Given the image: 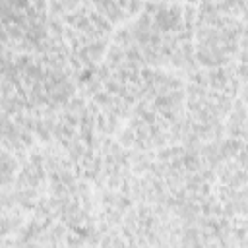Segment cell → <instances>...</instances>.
Segmentation results:
<instances>
[{
	"instance_id": "4",
	"label": "cell",
	"mask_w": 248,
	"mask_h": 248,
	"mask_svg": "<svg viewBox=\"0 0 248 248\" xmlns=\"http://www.w3.org/2000/svg\"><path fill=\"white\" fill-rule=\"evenodd\" d=\"M16 170H17V161L6 149L2 153V182H4V190H8L12 182H16Z\"/></svg>"
},
{
	"instance_id": "6",
	"label": "cell",
	"mask_w": 248,
	"mask_h": 248,
	"mask_svg": "<svg viewBox=\"0 0 248 248\" xmlns=\"http://www.w3.org/2000/svg\"><path fill=\"white\" fill-rule=\"evenodd\" d=\"M203 2H209V4H215V2H221V0H203Z\"/></svg>"
},
{
	"instance_id": "5",
	"label": "cell",
	"mask_w": 248,
	"mask_h": 248,
	"mask_svg": "<svg viewBox=\"0 0 248 248\" xmlns=\"http://www.w3.org/2000/svg\"><path fill=\"white\" fill-rule=\"evenodd\" d=\"M240 62H238V68H236V74L242 78V79H248V27L242 29V35H240Z\"/></svg>"
},
{
	"instance_id": "3",
	"label": "cell",
	"mask_w": 248,
	"mask_h": 248,
	"mask_svg": "<svg viewBox=\"0 0 248 248\" xmlns=\"http://www.w3.org/2000/svg\"><path fill=\"white\" fill-rule=\"evenodd\" d=\"M227 134L229 138L248 141V110L244 108L242 103H236L234 108L231 110L227 120Z\"/></svg>"
},
{
	"instance_id": "1",
	"label": "cell",
	"mask_w": 248,
	"mask_h": 248,
	"mask_svg": "<svg viewBox=\"0 0 248 248\" xmlns=\"http://www.w3.org/2000/svg\"><path fill=\"white\" fill-rule=\"evenodd\" d=\"M196 58L200 64L217 68L229 64L240 46L242 25L232 16L215 10L213 4L203 2L196 16Z\"/></svg>"
},
{
	"instance_id": "2",
	"label": "cell",
	"mask_w": 248,
	"mask_h": 248,
	"mask_svg": "<svg viewBox=\"0 0 248 248\" xmlns=\"http://www.w3.org/2000/svg\"><path fill=\"white\" fill-rule=\"evenodd\" d=\"M128 207H130V200L124 194L114 192L110 188L103 192V196H101V211H103V219L108 223V227L118 223L124 217V213L128 211Z\"/></svg>"
}]
</instances>
